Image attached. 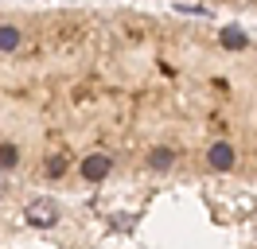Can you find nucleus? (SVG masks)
Returning a JSON list of instances; mask_svg holds the SVG:
<instances>
[{
  "instance_id": "1",
  "label": "nucleus",
  "mask_w": 257,
  "mask_h": 249,
  "mask_svg": "<svg viewBox=\"0 0 257 249\" xmlns=\"http://www.w3.org/2000/svg\"><path fill=\"white\" fill-rule=\"evenodd\" d=\"M0 175L257 183V28L0 4Z\"/></svg>"
},
{
  "instance_id": "2",
  "label": "nucleus",
  "mask_w": 257,
  "mask_h": 249,
  "mask_svg": "<svg viewBox=\"0 0 257 249\" xmlns=\"http://www.w3.org/2000/svg\"><path fill=\"white\" fill-rule=\"evenodd\" d=\"M0 249H257V183L0 175Z\"/></svg>"
},
{
  "instance_id": "3",
  "label": "nucleus",
  "mask_w": 257,
  "mask_h": 249,
  "mask_svg": "<svg viewBox=\"0 0 257 249\" xmlns=\"http://www.w3.org/2000/svg\"><path fill=\"white\" fill-rule=\"evenodd\" d=\"M199 8H214V12H234V16H257V0H187Z\"/></svg>"
}]
</instances>
